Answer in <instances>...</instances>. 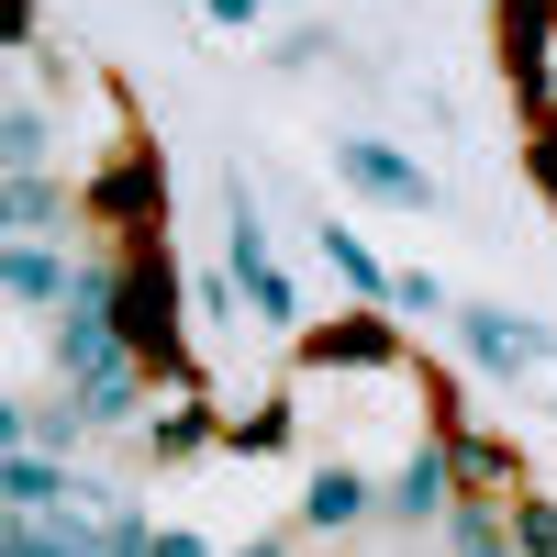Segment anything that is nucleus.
I'll list each match as a JSON object with an SVG mask.
<instances>
[{
  "mask_svg": "<svg viewBox=\"0 0 557 557\" xmlns=\"http://www.w3.org/2000/svg\"><path fill=\"white\" fill-rule=\"evenodd\" d=\"M435 535H446V557H524L513 546V502H457Z\"/></svg>",
  "mask_w": 557,
  "mask_h": 557,
  "instance_id": "nucleus-15",
  "label": "nucleus"
},
{
  "mask_svg": "<svg viewBox=\"0 0 557 557\" xmlns=\"http://www.w3.org/2000/svg\"><path fill=\"white\" fill-rule=\"evenodd\" d=\"M201 446H223V424H212V401H201V380H178L157 412H146V457L157 469H190Z\"/></svg>",
  "mask_w": 557,
  "mask_h": 557,
  "instance_id": "nucleus-11",
  "label": "nucleus"
},
{
  "mask_svg": "<svg viewBox=\"0 0 557 557\" xmlns=\"http://www.w3.org/2000/svg\"><path fill=\"white\" fill-rule=\"evenodd\" d=\"M257 12H268V0H212V23H223V34H246Z\"/></svg>",
  "mask_w": 557,
  "mask_h": 557,
  "instance_id": "nucleus-25",
  "label": "nucleus"
},
{
  "mask_svg": "<svg viewBox=\"0 0 557 557\" xmlns=\"http://www.w3.org/2000/svg\"><path fill=\"white\" fill-rule=\"evenodd\" d=\"M335 168L357 178L368 201H391V212H435V201H446V190H435V178L412 168L401 146H380V134H346V146H335Z\"/></svg>",
  "mask_w": 557,
  "mask_h": 557,
  "instance_id": "nucleus-8",
  "label": "nucleus"
},
{
  "mask_svg": "<svg viewBox=\"0 0 557 557\" xmlns=\"http://www.w3.org/2000/svg\"><path fill=\"white\" fill-rule=\"evenodd\" d=\"M223 246H235V278H257V268H278V257H268V223H257V201H246V190L223 201Z\"/></svg>",
  "mask_w": 557,
  "mask_h": 557,
  "instance_id": "nucleus-18",
  "label": "nucleus"
},
{
  "mask_svg": "<svg viewBox=\"0 0 557 557\" xmlns=\"http://www.w3.org/2000/svg\"><path fill=\"white\" fill-rule=\"evenodd\" d=\"M246 290V312L257 323H301V290H290V268H257V278H235Z\"/></svg>",
  "mask_w": 557,
  "mask_h": 557,
  "instance_id": "nucleus-19",
  "label": "nucleus"
},
{
  "mask_svg": "<svg viewBox=\"0 0 557 557\" xmlns=\"http://www.w3.org/2000/svg\"><path fill=\"white\" fill-rule=\"evenodd\" d=\"M223 557H301L290 535H257V546H223Z\"/></svg>",
  "mask_w": 557,
  "mask_h": 557,
  "instance_id": "nucleus-26",
  "label": "nucleus"
},
{
  "mask_svg": "<svg viewBox=\"0 0 557 557\" xmlns=\"http://www.w3.org/2000/svg\"><path fill=\"white\" fill-rule=\"evenodd\" d=\"M0 34H12V57H34V0H0Z\"/></svg>",
  "mask_w": 557,
  "mask_h": 557,
  "instance_id": "nucleus-23",
  "label": "nucleus"
},
{
  "mask_svg": "<svg viewBox=\"0 0 557 557\" xmlns=\"http://www.w3.org/2000/svg\"><path fill=\"white\" fill-rule=\"evenodd\" d=\"M290 435H301V412H290V401H257V412H235V424H223V446H235V457H278Z\"/></svg>",
  "mask_w": 557,
  "mask_h": 557,
  "instance_id": "nucleus-16",
  "label": "nucleus"
},
{
  "mask_svg": "<svg viewBox=\"0 0 557 557\" xmlns=\"http://www.w3.org/2000/svg\"><path fill=\"white\" fill-rule=\"evenodd\" d=\"M391 312H457L435 268H391Z\"/></svg>",
  "mask_w": 557,
  "mask_h": 557,
  "instance_id": "nucleus-21",
  "label": "nucleus"
},
{
  "mask_svg": "<svg viewBox=\"0 0 557 557\" xmlns=\"http://www.w3.org/2000/svg\"><path fill=\"white\" fill-rule=\"evenodd\" d=\"M312 246H323V257H335V268H346V290H368V301H391V268H380V257H368V246L346 235V223H312Z\"/></svg>",
  "mask_w": 557,
  "mask_h": 557,
  "instance_id": "nucleus-17",
  "label": "nucleus"
},
{
  "mask_svg": "<svg viewBox=\"0 0 557 557\" xmlns=\"http://www.w3.org/2000/svg\"><path fill=\"white\" fill-rule=\"evenodd\" d=\"M513 546L524 557H557V502L546 491H513Z\"/></svg>",
  "mask_w": 557,
  "mask_h": 557,
  "instance_id": "nucleus-20",
  "label": "nucleus"
},
{
  "mask_svg": "<svg viewBox=\"0 0 557 557\" xmlns=\"http://www.w3.org/2000/svg\"><path fill=\"white\" fill-rule=\"evenodd\" d=\"M112 301H123V346L157 368V391L201 380V368H190V278H178V257H168V246H134Z\"/></svg>",
  "mask_w": 557,
  "mask_h": 557,
  "instance_id": "nucleus-1",
  "label": "nucleus"
},
{
  "mask_svg": "<svg viewBox=\"0 0 557 557\" xmlns=\"http://www.w3.org/2000/svg\"><path fill=\"white\" fill-rule=\"evenodd\" d=\"M0 168H12V178H45V168H57V112H45V101H12V112H0Z\"/></svg>",
  "mask_w": 557,
  "mask_h": 557,
  "instance_id": "nucleus-14",
  "label": "nucleus"
},
{
  "mask_svg": "<svg viewBox=\"0 0 557 557\" xmlns=\"http://www.w3.org/2000/svg\"><path fill=\"white\" fill-rule=\"evenodd\" d=\"M457 513V469H446V446L424 435V446H401V469L380 480V524H412V535H424V524H446Z\"/></svg>",
  "mask_w": 557,
  "mask_h": 557,
  "instance_id": "nucleus-7",
  "label": "nucleus"
},
{
  "mask_svg": "<svg viewBox=\"0 0 557 557\" xmlns=\"http://www.w3.org/2000/svg\"><path fill=\"white\" fill-rule=\"evenodd\" d=\"M435 446H446V469H457V502H513V491H524V480H513V446L480 435L446 391H435Z\"/></svg>",
  "mask_w": 557,
  "mask_h": 557,
  "instance_id": "nucleus-5",
  "label": "nucleus"
},
{
  "mask_svg": "<svg viewBox=\"0 0 557 557\" xmlns=\"http://www.w3.org/2000/svg\"><path fill=\"white\" fill-rule=\"evenodd\" d=\"M457 357H469L480 380H535V368H546V323L491 312V301H457Z\"/></svg>",
  "mask_w": 557,
  "mask_h": 557,
  "instance_id": "nucleus-4",
  "label": "nucleus"
},
{
  "mask_svg": "<svg viewBox=\"0 0 557 557\" xmlns=\"http://www.w3.org/2000/svg\"><path fill=\"white\" fill-rule=\"evenodd\" d=\"M301 368H335V380H401V335L391 312H335V323H301Z\"/></svg>",
  "mask_w": 557,
  "mask_h": 557,
  "instance_id": "nucleus-3",
  "label": "nucleus"
},
{
  "mask_svg": "<svg viewBox=\"0 0 557 557\" xmlns=\"http://www.w3.org/2000/svg\"><path fill=\"white\" fill-rule=\"evenodd\" d=\"M67 491H78L67 457H45V446H12V457H0V502H12V513H67Z\"/></svg>",
  "mask_w": 557,
  "mask_h": 557,
  "instance_id": "nucleus-13",
  "label": "nucleus"
},
{
  "mask_svg": "<svg viewBox=\"0 0 557 557\" xmlns=\"http://www.w3.org/2000/svg\"><path fill=\"white\" fill-rule=\"evenodd\" d=\"M535 190H546V212H557V123L535 134Z\"/></svg>",
  "mask_w": 557,
  "mask_h": 557,
  "instance_id": "nucleus-24",
  "label": "nucleus"
},
{
  "mask_svg": "<svg viewBox=\"0 0 557 557\" xmlns=\"http://www.w3.org/2000/svg\"><path fill=\"white\" fill-rule=\"evenodd\" d=\"M146 391H157V368L134 357V346H123L112 368H89V380H78V401H89V435H146V412H157Z\"/></svg>",
  "mask_w": 557,
  "mask_h": 557,
  "instance_id": "nucleus-9",
  "label": "nucleus"
},
{
  "mask_svg": "<svg viewBox=\"0 0 557 557\" xmlns=\"http://www.w3.org/2000/svg\"><path fill=\"white\" fill-rule=\"evenodd\" d=\"M78 223L101 246H157V223H168V157L146 146V134H112V157L78 178Z\"/></svg>",
  "mask_w": 557,
  "mask_h": 557,
  "instance_id": "nucleus-2",
  "label": "nucleus"
},
{
  "mask_svg": "<svg viewBox=\"0 0 557 557\" xmlns=\"http://www.w3.org/2000/svg\"><path fill=\"white\" fill-rule=\"evenodd\" d=\"M357 524H380V491H368L346 457H323L301 480V535H357Z\"/></svg>",
  "mask_w": 557,
  "mask_h": 557,
  "instance_id": "nucleus-10",
  "label": "nucleus"
},
{
  "mask_svg": "<svg viewBox=\"0 0 557 557\" xmlns=\"http://www.w3.org/2000/svg\"><path fill=\"white\" fill-rule=\"evenodd\" d=\"M157 557H212V535L201 524H157Z\"/></svg>",
  "mask_w": 557,
  "mask_h": 557,
  "instance_id": "nucleus-22",
  "label": "nucleus"
},
{
  "mask_svg": "<svg viewBox=\"0 0 557 557\" xmlns=\"http://www.w3.org/2000/svg\"><path fill=\"white\" fill-rule=\"evenodd\" d=\"M67 223H78V190L57 168L45 178H0V235H67Z\"/></svg>",
  "mask_w": 557,
  "mask_h": 557,
  "instance_id": "nucleus-12",
  "label": "nucleus"
},
{
  "mask_svg": "<svg viewBox=\"0 0 557 557\" xmlns=\"http://www.w3.org/2000/svg\"><path fill=\"white\" fill-rule=\"evenodd\" d=\"M0 301L12 312H67L78 257H57V235H0Z\"/></svg>",
  "mask_w": 557,
  "mask_h": 557,
  "instance_id": "nucleus-6",
  "label": "nucleus"
}]
</instances>
